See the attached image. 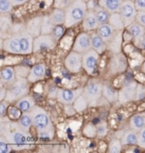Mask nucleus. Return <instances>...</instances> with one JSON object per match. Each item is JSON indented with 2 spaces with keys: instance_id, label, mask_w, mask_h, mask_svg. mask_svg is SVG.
I'll use <instances>...</instances> for the list:
<instances>
[{
  "instance_id": "obj_5",
  "label": "nucleus",
  "mask_w": 145,
  "mask_h": 153,
  "mask_svg": "<svg viewBox=\"0 0 145 153\" xmlns=\"http://www.w3.org/2000/svg\"><path fill=\"white\" fill-rule=\"evenodd\" d=\"M11 31H14L18 34L21 49V55H29L33 52V41L34 38L26 29V26L22 24H16L12 26Z\"/></svg>"
},
{
  "instance_id": "obj_1",
  "label": "nucleus",
  "mask_w": 145,
  "mask_h": 153,
  "mask_svg": "<svg viewBox=\"0 0 145 153\" xmlns=\"http://www.w3.org/2000/svg\"><path fill=\"white\" fill-rule=\"evenodd\" d=\"M0 134L5 138L16 151L30 149L33 146L30 134L22 129L17 122L10 121L9 118H6V121L1 120Z\"/></svg>"
},
{
  "instance_id": "obj_25",
  "label": "nucleus",
  "mask_w": 145,
  "mask_h": 153,
  "mask_svg": "<svg viewBox=\"0 0 145 153\" xmlns=\"http://www.w3.org/2000/svg\"><path fill=\"white\" fill-rule=\"evenodd\" d=\"M129 125L131 129L139 132L145 126V113H138L132 116L130 119Z\"/></svg>"
},
{
  "instance_id": "obj_26",
  "label": "nucleus",
  "mask_w": 145,
  "mask_h": 153,
  "mask_svg": "<svg viewBox=\"0 0 145 153\" xmlns=\"http://www.w3.org/2000/svg\"><path fill=\"white\" fill-rule=\"evenodd\" d=\"M103 96L106 99L108 102L114 103L119 100V91L115 89L111 85L105 83L103 88Z\"/></svg>"
},
{
  "instance_id": "obj_46",
  "label": "nucleus",
  "mask_w": 145,
  "mask_h": 153,
  "mask_svg": "<svg viewBox=\"0 0 145 153\" xmlns=\"http://www.w3.org/2000/svg\"><path fill=\"white\" fill-rule=\"evenodd\" d=\"M138 146L139 147L145 149V126L138 132Z\"/></svg>"
},
{
  "instance_id": "obj_8",
  "label": "nucleus",
  "mask_w": 145,
  "mask_h": 153,
  "mask_svg": "<svg viewBox=\"0 0 145 153\" xmlns=\"http://www.w3.org/2000/svg\"><path fill=\"white\" fill-rule=\"evenodd\" d=\"M138 87V82L131 79L127 80L123 83V86L119 91V101L120 103L124 104L128 101L134 100L136 96V91Z\"/></svg>"
},
{
  "instance_id": "obj_17",
  "label": "nucleus",
  "mask_w": 145,
  "mask_h": 153,
  "mask_svg": "<svg viewBox=\"0 0 145 153\" xmlns=\"http://www.w3.org/2000/svg\"><path fill=\"white\" fill-rule=\"evenodd\" d=\"M43 16H37L31 19L26 25V29L33 38H37L42 34Z\"/></svg>"
},
{
  "instance_id": "obj_56",
  "label": "nucleus",
  "mask_w": 145,
  "mask_h": 153,
  "mask_svg": "<svg viewBox=\"0 0 145 153\" xmlns=\"http://www.w3.org/2000/svg\"><path fill=\"white\" fill-rule=\"evenodd\" d=\"M10 1L13 6H19L24 4L25 3H27V1H29V0H10Z\"/></svg>"
},
{
  "instance_id": "obj_44",
  "label": "nucleus",
  "mask_w": 145,
  "mask_h": 153,
  "mask_svg": "<svg viewBox=\"0 0 145 153\" xmlns=\"http://www.w3.org/2000/svg\"><path fill=\"white\" fill-rule=\"evenodd\" d=\"M72 2H73V0H55L54 1V7L58 8V9L65 10L70 5V4Z\"/></svg>"
},
{
  "instance_id": "obj_20",
  "label": "nucleus",
  "mask_w": 145,
  "mask_h": 153,
  "mask_svg": "<svg viewBox=\"0 0 145 153\" xmlns=\"http://www.w3.org/2000/svg\"><path fill=\"white\" fill-rule=\"evenodd\" d=\"M0 76H1V84L3 85L5 84L11 86L17 79L16 70L11 66H7L2 69L0 72Z\"/></svg>"
},
{
  "instance_id": "obj_10",
  "label": "nucleus",
  "mask_w": 145,
  "mask_h": 153,
  "mask_svg": "<svg viewBox=\"0 0 145 153\" xmlns=\"http://www.w3.org/2000/svg\"><path fill=\"white\" fill-rule=\"evenodd\" d=\"M98 58L99 54L92 49L82 54V68L88 75H93L96 71Z\"/></svg>"
},
{
  "instance_id": "obj_34",
  "label": "nucleus",
  "mask_w": 145,
  "mask_h": 153,
  "mask_svg": "<svg viewBox=\"0 0 145 153\" xmlns=\"http://www.w3.org/2000/svg\"><path fill=\"white\" fill-rule=\"evenodd\" d=\"M73 106L77 112H81L86 109L87 106H89L88 101L83 94H81L80 96L75 100V102L73 103Z\"/></svg>"
},
{
  "instance_id": "obj_48",
  "label": "nucleus",
  "mask_w": 145,
  "mask_h": 153,
  "mask_svg": "<svg viewBox=\"0 0 145 153\" xmlns=\"http://www.w3.org/2000/svg\"><path fill=\"white\" fill-rule=\"evenodd\" d=\"M8 109H9V101H7L5 100H1V103H0V116H1V117L5 116Z\"/></svg>"
},
{
  "instance_id": "obj_3",
  "label": "nucleus",
  "mask_w": 145,
  "mask_h": 153,
  "mask_svg": "<svg viewBox=\"0 0 145 153\" xmlns=\"http://www.w3.org/2000/svg\"><path fill=\"white\" fill-rule=\"evenodd\" d=\"M104 84L98 79H91L84 88L83 94L88 101L89 106H96L103 95Z\"/></svg>"
},
{
  "instance_id": "obj_45",
  "label": "nucleus",
  "mask_w": 145,
  "mask_h": 153,
  "mask_svg": "<svg viewBox=\"0 0 145 153\" xmlns=\"http://www.w3.org/2000/svg\"><path fill=\"white\" fill-rule=\"evenodd\" d=\"M8 112H9V115H10V117L12 118V119H19L22 115L21 114V111L16 106V107H13V106L9 107Z\"/></svg>"
},
{
  "instance_id": "obj_30",
  "label": "nucleus",
  "mask_w": 145,
  "mask_h": 153,
  "mask_svg": "<svg viewBox=\"0 0 145 153\" xmlns=\"http://www.w3.org/2000/svg\"><path fill=\"white\" fill-rule=\"evenodd\" d=\"M109 23L115 28L116 31H122L126 27L123 19L121 16L120 12L110 14V17L109 20Z\"/></svg>"
},
{
  "instance_id": "obj_59",
  "label": "nucleus",
  "mask_w": 145,
  "mask_h": 153,
  "mask_svg": "<svg viewBox=\"0 0 145 153\" xmlns=\"http://www.w3.org/2000/svg\"><path fill=\"white\" fill-rule=\"evenodd\" d=\"M123 1H134V0H123Z\"/></svg>"
},
{
  "instance_id": "obj_37",
  "label": "nucleus",
  "mask_w": 145,
  "mask_h": 153,
  "mask_svg": "<svg viewBox=\"0 0 145 153\" xmlns=\"http://www.w3.org/2000/svg\"><path fill=\"white\" fill-rule=\"evenodd\" d=\"M15 70H16L17 78H27L31 71V69L28 66H16Z\"/></svg>"
},
{
  "instance_id": "obj_12",
  "label": "nucleus",
  "mask_w": 145,
  "mask_h": 153,
  "mask_svg": "<svg viewBox=\"0 0 145 153\" xmlns=\"http://www.w3.org/2000/svg\"><path fill=\"white\" fill-rule=\"evenodd\" d=\"M56 39L51 34H41L34 38L33 52L37 53L43 49H53L56 45Z\"/></svg>"
},
{
  "instance_id": "obj_24",
  "label": "nucleus",
  "mask_w": 145,
  "mask_h": 153,
  "mask_svg": "<svg viewBox=\"0 0 145 153\" xmlns=\"http://www.w3.org/2000/svg\"><path fill=\"white\" fill-rule=\"evenodd\" d=\"M35 105V100L30 95H26L19 100H17L16 106L22 112L31 111Z\"/></svg>"
},
{
  "instance_id": "obj_28",
  "label": "nucleus",
  "mask_w": 145,
  "mask_h": 153,
  "mask_svg": "<svg viewBox=\"0 0 145 153\" xmlns=\"http://www.w3.org/2000/svg\"><path fill=\"white\" fill-rule=\"evenodd\" d=\"M121 141L123 146L125 145H138V132H136L132 129L126 131L121 138Z\"/></svg>"
},
{
  "instance_id": "obj_50",
  "label": "nucleus",
  "mask_w": 145,
  "mask_h": 153,
  "mask_svg": "<svg viewBox=\"0 0 145 153\" xmlns=\"http://www.w3.org/2000/svg\"><path fill=\"white\" fill-rule=\"evenodd\" d=\"M59 91V88L56 87L55 85H51L48 87V96L50 98H54V97H57V94Z\"/></svg>"
},
{
  "instance_id": "obj_32",
  "label": "nucleus",
  "mask_w": 145,
  "mask_h": 153,
  "mask_svg": "<svg viewBox=\"0 0 145 153\" xmlns=\"http://www.w3.org/2000/svg\"><path fill=\"white\" fill-rule=\"evenodd\" d=\"M94 11H95L97 19L99 22V24L109 23V17H110V13L107 10H105L104 8H103L98 4L95 8Z\"/></svg>"
},
{
  "instance_id": "obj_36",
  "label": "nucleus",
  "mask_w": 145,
  "mask_h": 153,
  "mask_svg": "<svg viewBox=\"0 0 145 153\" xmlns=\"http://www.w3.org/2000/svg\"><path fill=\"white\" fill-rule=\"evenodd\" d=\"M122 143L121 140L116 138L112 139L109 145V153H120L122 149Z\"/></svg>"
},
{
  "instance_id": "obj_41",
  "label": "nucleus",
  "mask_w": 145,
  "mask_h": 153,
  "mask_svg": "<svg viewBox=\"0 0 145 153\" xmlns=\"http://www.w3.org/2000/svg\"><path fill=\"white\" fill-rule=\"evenodd\" d=\"M38 136L43 139H53L54 134V128H47V129H42L38 130Z\"/></svg>"
},
{
  "instance_id": "obj_33",
  "label": "nucleus",
  "mask_w": 145,
  "mask_h": 153,
  "mask_svg": "<svg viewBox=\"0 0 145 153\" xmlns=\"http://www.w3.org/2000/svg\"><path fill=\"white\" fill-rule=\"evenodd\" d=\"M12 27V22L9 14L0 15V31L2 36Z\"/></svg>"
},
{
  "instance_id": "obj_35",
  "label": "nucleus",
  "mask_w": 145,
  "mask_h": 153,
  "mask_svg": "<svg viewBox=\"0 0 145 153\" xmlns=\"http://www.w3.org/2000/svg\"><path fill=\"white\" fill-rule=\"evenodd\" d=\"M54 25L51 22L49 16H43V22H42V34H51Z\"/></svg>"
},
{
  "instance_id": "obj_16",
  "label": "nucleus",
  "mask_w": 145,
  "mask_h": 153,
  "mask_svg": "<svg viewBox=\"0 0 145 153\" xmlns=\"http://www.w3.org/2000/svg\"><path fill=\"white\" fill-rule=\"evenodd\" d=\"M99 22L98 21L94 10H87L86 16L84 17L83 21H82V27L83 29L86 32H89V31H93L95 29H98L99 27Z\"/></svg>"
},
{
  "instance_id": "obj_57",
  "label": "nucleus",
  "mask_w": 145,
  "mask_h": 153,
  "mask_svg": "<svg viewBox=\"0 0 145 153\" xmlns=\"http://www.w3.org/2000/svg\"><path fill=\"white\" fill-rule=\"evenodd\" d=\"M142 71H143V72L145 74V62L143 64V66H142Z\"/></svg>"
},
{
  "instance_id": "obj_40",
  "label": "nucleus",
  "mask_w": 145,
  "mask_h": 153,
  "mask_svg": "<svg viewBox=\"0 0 145 153\" xmlns=\"http://www.w3.org/2000/svg\"><path fill=\"white\" fill-rule=\"evenodd\" d=\"M64 33V28L63 27V26H62V25H56V26H54V28H53V31H52V33H51V35L58 41L59 38L63 36Z\"/></svg>"
},
{
  "instance_id": "obj_2",
  "label": "nucleus",
  "mask_w": 145,
  "mask_h": 153,
  "mask_svg": "<svg viewBox=\"0 0 145 153\" xmlns=\"http://www.w3.org/2000/svg\"><path fill=\"white\" fill-rule=\"evenodd\" d=\"M65 10V27H71L83 21L87 12L86 2L82 0H73L70 5Z\"/></svg>"
},
{
  "instance_id": "obj_15",
  "label": "nucleus",
  "mask_w": 145,
  "mask_h": 153,
  "mask_svg": "<svg viewBox=\"0 0 145 153\" xmlns=\"http://www.w3.org/2000/svg\"><path fill=\"white\" fill-rule=\"evenodd\" d=\"M91 49V35L87 33L79 34L77 38H75L72 50L80 54H84Z\"/></svg>"
},
{
  "instance_id": "obj_54",
  "label": "nucleus",
  "mask_w": 145,
  "mask_h": 153,
  "mask_svg": "<svg viewBox=\"0 0 145 153\" xmlns=\"http://www.w3.org/2000/svg\"><path fill=\"white\" fill-rule=\"evenodd\" d=\"M65 112L67 113V115H73L75 114V112L76 111L75 109L74 108V106H70V105H65Z\"/></svg>"
},
{
  "instance_id": "obj_21",
  "label": "nucleus",
  "mask_w": 145,
  "mask_h": 153,
  "mask_svg": "<svg viewBox=\"0 0 145 153\" xmlns=\"http://www.w3.org/2000/svg\"><path fill=\"white\" fill-rule=\"evenodd\" d=\"M122 41V31H117L115 36L111 38V40L107 43V49L114 54L121 53Z\"/></svg>"
},
{
  "instance_id": "obj_27",
  "label": "nucleus",
  "mask_w": 145,
  "mask_h": 153,
  "mask_svg": "<svg viewBox=\"0 0 145 153\" xmlns=\"http://www.w3.org/2000/svg\"><path fill=\"white\" fill-rule=\"evenodd\" d=\"M127 31L132 36V38L135 41H137L138 39H139L141 37H143L145 34V27L144 26H142L138 22L135 21L132 22L131 25H129L127 27Z\"/></svg>"
},
{
  "instance_id": "obj_47",
  "label": "nucleus",
  "mask_w": 145,
  "mask_h": 153,
  "mask_svg": "<svg viewBox=\"0 0 145 153\" xmlns=\"http://www.w3.org/2000/svg\"><path fill=\"white\" fill-rule=\"evenodd\" d=\"M84 134L87 136L93 137L97 134V128H95L92 124H88V125H87L85 129H84Z\"/></svg>"
},
{
  "instance_id": "obj_42",
  "label": "nucleus",
  "mask_w": 145,
  "mask_h": 153,
  "mask_svg": "<svg viewBox=\"0 0 145 153\" xmlns=\"http://www.w3.org/2000/svg\"><path fill=\"white\" fill-rule=\"evenodd\" d=\"M108 133V126L105 122L100 123L97 126V134L99 137H104Z\"/></svg>"
},
{
  "instance_id": "obj_9",
  "label": "nucleus",
  "mask_w": 145,
  "mask_h": 153,
  "mask_svg": "<svg viewBox=\"0 0 145 153\" xmlns=\"http://www.w3.org/2000/svg\"><path fill=\"white\" fill-rule=\"evenodd\" d=\"M120 14L123 19L126 27L134 22L138 14L134 1H123L120 9Z\"/></svg>"
},
{
  "instance_id": "obj_52",
  "label": "nucleus",
  "mask_w": 145,
  "mask_h": 153,
  "mask_svg": "<svg viewBox=\"0 0 145 153\" xmlns=\"http://www.w3.org/2000/svg\"><path fill=\"white\" fill-rule=\"evenodd\" d=\"M134 3L138 11L145 10V0H134Z\"/></svg>"
},
{
  "instance_id": "obj_22",
  "label": "nucleus",
  "mask_w": 145,
  "mask_h": 153,
  "mask_svg": "<svg viewBox=\"0 0 145 153\" xmlns=\"http://www.w3.org/2000/svg\"><path fill=\"white\" fill-rule=\"evenodd\" d=\"M92 49L97 51L99 55L104 53L107 49V44L104 41L98 33H93L91 34Z\"/></svg>"
},
{
  "instance_id": "obj_6",
  "label": "nucleus",
  "mask_w": 145,
  "mask_h": 153,
  "mask_svg": "<svg viewBox=\"0 0 145 153\" xmlns=\"http://www.w3.org/2000/svg\"><path fill=\"white\" fill-rule=\"evenodd\" d=\"M30 112L32 115V125L34 126L38 130L54 128L49 115L42 107L38 106V105H34V107L31 110Z\"/></svg>"
},
{
  "instance_id": "obj_38",
  "label": "nucleus",
  "mask_w": 145,
  "mask_h": 153,
  "mask_svg": "<svg viewBox=\"0 0 145 153\" xmlns=\"http://www.w3.org/2000/svg\"><path fill=\"white\" fill-rule=\"evenodd\" d=\"M13 7L10 0H0V14H9Z\"/></svg>"
},
{
  "instance_id": "obj_39",
  "label": "nucleus",
  "mask_w": 145,
  "mask_h": 153,
  "mask_svg": "<svg viewBox=\"0 0 145 153\" xmlns=\"http://www.w3.org/2000/svg\"><path fill=\"white\" fill-rule=\"evenodd\" d=\"M13 148L10 146V144L7 141L5 138L4 136H0V152L1 153H9L10 152Z\"/></svg>"
},
{
  "instance_id": "obj_23",
  "label": "nucleus",
  "mask_w": 145,
  "mask_h": 153,
  "mask_svg": "<svg viewBox=\"0 0 145 153\" xmlns=\"http://www.w3.org/2000/svg\"><path fill=\"white\" fill-rule=\"evenodd\" d=\"M122 2L123 0H98V4L112 14L120 12Z\"/></svg>"
},
{
  "instance_id": "obj_4",
  "label": "nucleus",
  "mask_w": 145,
  "mask_h": 153,
  "mask_svg": "<svg viewBox=\"0 0 145 153\" xmlns=\"http://www.w3.org/2000/svg\"><path fill=\"white\" fill-rule=\"evenodd\" d=\"M27 82V78H17L16 82L7 90L4 100L9 102H12L19 100L22 97L27 95L29 92V85Z\"/></svg>"
},
{
  "instance_id": "obj_58",
  "label": "nucleus",
  "mask_w": 145,
  "mask_h": 153,
  "mask_svg": "<svg viewBox=\"0 0 145 153\" xmlns=\"http://www.w3.org/2000/svg\"><path fill=\"white\" fill-rule=\"evenodd\" d=\"M82 1H84V2H86V3H87L88 1H90V0H82Z\"/></svg>"
},
{
  "instance_id": "obj_51",
  "label": "nucleus",
  "mask_w": 145,
  "mask_h": 153,
  "mask_svg": "<svg viewBox=\"0 0 145 153\" xmlns=\"http://www.w3.org/2000/svg\"><path fill=\"white\" fill-rule=\"evenodd\" d=\"M134 44L139 49H145V34L143 37H141L139 39H138L137 41H135Z\"/></svg>"
},
{
  "instance_id": "obj_49",
  "label": "nucleus",
  "mask_w": 145,
  "mask_h": 153,
  "mask_svg": "<svg viewBox=\"0 0 145 153\" xmlns=\"http://www.w3.org/2000/svg\"><path fill=\"white\" fill-rule=\"evenodd\" d=\"M136 22H138L142 26L145 27V10L138 11L137 17H136Z\"/></svg>"
},
{
  "instance_id": "obj_11",
  "label": "nucleus",
  "mask_w": 145,
  "mask_h": 153,
  "mask_svg": "<svg viewBox=\"0 0 145 153\" xmlns=\"http://www.w3.org/2000/svg\"><path fill=\"white\" fill-rule=\"evenodd\" d=\"M83 88H77L75 89H62L59 88L57 94V100L60 103L64 105H71L75 102L76 99L83 94Z\"/></svg>"
},
{
  "instance_id": "obj_29",
  "label": "nucleus",
  "mask_w": 145,
  "mask_h": 153,
  "mask_svg": "<svg viewBox=\"0 0 145 153\" xmlns=\"http://www.w3.org/2000/svg\"><path fill=\"white\" fill-rule=\"evenodd\" d=\"M50 20L54 26L56 25H64L65 22V10L62 9L55 8L52 13L49 15Z\"/></svg>"
},
{
  "instance_id": "obj_18",
  "label": "nucleus",
  "mask_w": 145,
  "mask_h": 153,
  "mask_svg": "<svg viewBox=\"0 0 145 153\" xmlns=\"http://www.w3.org/2000/svg\"><path fill=\"white\" fill-rule=\"evenodd\" d=\"M46 67L44 64H37L31 68L30 73L27 76V80L30 82H37L40 80H43L45 76Z\"/></svg>"
},
{
  "instance_id": "obj_14",
  "label": "nucleus",
  "mask_w": 145,
  "mask_h": 153,
  "mask_svg": "<svg viewBox=\"0 0 145 153\" xmlns=\"http://www.w3.org/2000/svg\"><path fill=\"white\" fill-rule=\"evenodd\" d=\"M2 48L8 53L19 55L21 54V49L19 40V36L16 32L11 31V34L10 37L7 38L2 43Z\"/></svg>"
},
{
  "instance_id": "obj_55",
  "label": "nucleus",
  "mask_w": 145,
  "mask_h": 153,
  "mask_svg": "<svg viewBox=\"0 0 145 153\" xmlns=\"http://www.w3.org/2000/svg\"><path fill=\"white\" fill-rule=\"evenodd\" d=\"M6 94H7V88L3 86V84H1V91H0V100H4L5 99Z\"/></svg>"
},
{
  "instance_id": "obj_19",
  "label": "nucleus",
  "mask_w": 145,
  "mask_h": 153,
  "mask_svg": "<svg viewBox=\"0 0 145 153\" xmlns=\"http://www.w3.org/2000/svg\"><path fill=\"white\" fill-rule=\"evenodd\" d=\"M116 32L117 31L109 23L100 24L99 27L97 29V33H98V35L104 39V41L106 44L111 40V38L115 36Z\"/></svg>"
},
{
  "instance_id": "obj_13",
  "label": "nucleus",
  "mask_w": 145,
  "mask_h": 153,
  "mask_svg": "<svg viewBox=\"0 0 145 153\" xmlns=\"http://www.w3.org/2000/svg\"><path fill=\"white\" fill-rule=\"evenodd\" d=\"M65 68L72 73H77L82 67V54L72 50L64 60Z\"/></svg>"
},
{
  "instance_id": "obj_31",
  "label": "nucleus",
  "mask_w": 145,
  "mask_h": 153,
  "mask_svg": "<svg viewBox=\"0 0 145 153\" xmlns=\"http://www.w3.org/2000/svg\"><path fill=\"white\" fill-rule=\"evenodd\" d=\"M18 124L21 128L22 129H24L25 131L29 132L30 128L32 125V115L30 111L27 112H23V114L21 116V117L17 121Z\"/></svg>"
},
{
  "instance_id": "obj_7",
  "label": "nucleus",
  "mask_w": 145,
  "mask_h": 153,
  "mask_svg": "<svg viewBox=\"0 0 145 153\" xmlns=\"http://www.w3.org/2000/svg\"><path fill=\"white\" fill-rule=\"evenodd\" d=\"M127 68V60L122 53L115 54L110 59L107 66V72L109 75L122 73Z\"/></svg>"
},
{
  "instance_id": "obj_53",
  "label": "nucleus",
  "mask_w": 145,
  "mask_h": 153,
  "mask_svg": "<svg viewBox=\"0 0 145 153\" xmlns=\"http://www.w3.org/2000/svg\"><path fill=\"white\" fill-rule=\"evenodd\" d=\"M87 10H94L95 8L98 5V4H96L95 3V0H90L87 3Z\"/></svg>"
},
{
  "instance_id": "obj_60",
  "label": "nucleus",
  "mask_w": 145,
  "mask_h": 153,
  "mask_svg": "<svg viewBox=\"0 0 145 153\" xmlns=\"http://www.w3.org/2000/svg\"></svg>"
},
{
  "instance_id": "obj_43",
  "label": "nucleus",
  "mask_w": 145,
  "mask_h": 153,
  "mask_svg": "<svg viewBox=\"0 0 145 153\" xmlns=\"http://www.w3.org/2000/svg\"><path fill=\"white\" fill-rule=\"evenodd\" d=\"M144 98H145V86H144L141 83H138V87H137V91H136V96L135 100L136 101L141 100Z\"/></svg>"
}]
</instances>
